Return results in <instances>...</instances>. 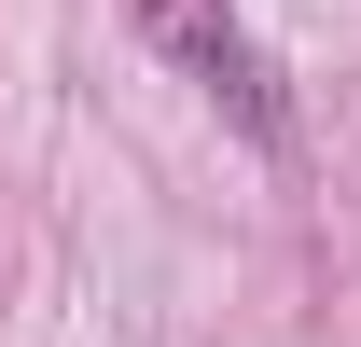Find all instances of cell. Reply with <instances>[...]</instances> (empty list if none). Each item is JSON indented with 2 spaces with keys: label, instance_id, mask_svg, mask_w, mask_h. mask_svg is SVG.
Listing matches in <instances>:
<instances>
[{
  "label": "cell",
  "instance_id": "6da1fadb",
  "mask_svg": "<svg viewBox=\"0 0 361 347\" xmlns=\"http://www.w3.org/2000/svg\"><path fill=\"white\" fill-rule=\"evenodd\" d=\"M139 42L167 56L236 139H278V70H264V42L236 28V0H139Z\"/></svg>",
  "mask_w": 361,
  "mask_h": 347
}]
</instances>
